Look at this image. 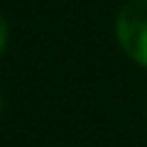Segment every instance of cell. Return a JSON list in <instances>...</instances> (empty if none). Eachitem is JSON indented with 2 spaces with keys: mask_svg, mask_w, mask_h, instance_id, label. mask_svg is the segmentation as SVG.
Returning <instances> with one entry per match:
<instances>
[{
  "mask_svg": "<svg viewBox=\"0 0 147 147\" xmlns=\"http://www.w3.org/2000/svg\"><path fill=\"white\" fill-rule=\"evenodd\" d=\"M145 108H147V105H145Z\"/></svg>",
  "mask_w": 147,
  "mask_h": 147,
  "instance_id": "cell-4",
  "label": "cell"
},
{
  "mask_svg": "<svg viewBox=\"0 0 147 147\" xmlns=\"http://www.w3.org/2000/svg\"><path fill=\"white\" fill-rule=\"evenodd\" d=\"M0 113H3V96H0Z\"/></svg>",
  "mask_w": 147,
  "mask_h": 147,
  "instance_id": "cell-3",
  "label": "cell"
},
{
  "mask_svg": "<svg viewBox=\"0 0 147 147\" xmlns=\"http://www.w3.org/2000/svg\"><path fill=\"white\" fill-rule=\"evenodd\" d=\"M115 34L123 52L147 66V0H130L118 12Z\"/></svg>",
  "mask_w": 147,
  "mask_h": 147,
  "instance_id": "cell-1",
  "label": "cell"
},
{
  "mask_svg": "<svg viewBox=\"0 0 147 147\" xmlns=\"http://www.w3.org/2000/svg\"><path fill=\"white\" fill-rule=\"evenodd\" d=\"M5 44H7V22L0 15V54L5 52Z\"/></svg>",
  "mask_w": 147,
  "mask_h": 147,
  "instance_id": "cell-2",
  "label": "cell"
}]
</instances>
